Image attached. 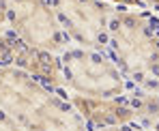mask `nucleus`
<instances>
[{"instance_id": "nucleus-1", "label": "nucleus", "mask_w": 159, "mask_h": 131, "mask_svg": "<svg viewBox=\"0 0 159 131\" xmlns=\"http://www.w3.org/2000/svg\"><path fill=\"white\" fill-rule=\"evenodd\" d=\"M0 107L26 131H84L62 99L13 67H0Z\"/></svg>"}, {"instance_id": "nucleus-2", "label": "nucleus", "mask_w": 159, "mask_h": 131, "mask_svg": "<svg viewBox=\"0 0 159 131\" xmlns=\"http://www.w3.org/2000/svg\"><path fill=\"white\" fill-rule=\"evenodd\" d=\"M65 78L82 95L112 97L120 93L123 79L118 69L95 52H71L65 56Z\"/></svg>"}, {"instance_id": "nucleus-3", "label": "nucleus", "mask_w": 159, "mask_h": 131, "mask_svg": "<svg viewBox=\"0 0 159 131\" xmlns=\"http://www.w3.org/2000/svg\"><path fill=\"white\" fill-rule=\"evenodd\" d=\"M7 20L13 30L34 47L58 50L62 45L60 22L54 13L37 0H9Z\"/></svg>"}, {"instance_id": "nucleus-4", "label": "nucleus", "mask_w": 159, "mask_h": 131, "mask_svg": "<svg viewBox=\"0 0 159 131\" xmlns=\"http://www.w3.org/2000/svg\"><path fill=\"white\" fill-rule=\"evenodd\" d=\"M56 17L60 26L82 45H97L106 39V20L90 0H58Z\"/></svg>"}, {"instance_id": "nucleus-5", "label": "nucleus", "mask_w": 159, "mask_h": 131, "mask_svg": "<svg viewBox=\"0 0 159 131\" xmlns=\"http://www.w3.org/2000/svg\"><path fill=\"white\" fill-rule=\"evenodd\" d=\"M0 131H22L20 127H17V123L0 107Z\"/></svg>"}, {"instance_id": "nucleus-6", "label": "nucleus", "mask_w": 159, "mask_h": 131, "mask_svg": "<svg viewBox=\"0 0 159 131\" xmlns=\"http://www.w3.org/2000/svg\"><path fill=\"white\" fill-rule=\"evenodd\" d=\"M7 9H9V0H0V24L7 20Z\"/></svg>"}]
</instances>
